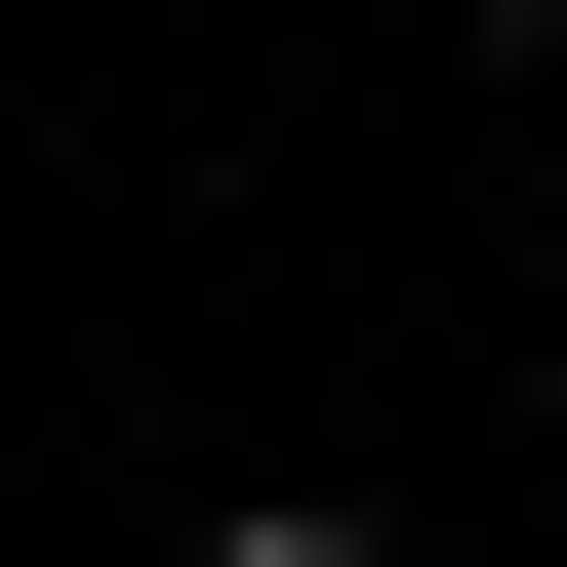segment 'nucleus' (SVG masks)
I'll return each mask as SVG.
<instances>
[{
  "label": "nucleus",
  "mask_w": 567,
  "mask_h": 567,
  "mask_svg": "<svg viewBox=\"0 0 567 567\" xmlns=\"http://www.w3.org/2000/svg\"><path fill=\"white\" fill-rule=\"evenodd\" d=\"M203 567H405V527H324V486H284V527H203Z\"/></svg>",
  "instance_id": "1"
},
{
  "label": "nucleus",
  "mask_w": 567,
  "mask_h": 567,
  "mask_svg": "<svg viewBox=\"0 0 567 567\" xmlns=\"http://www.w3.org/2000/svg\"><path fill=\"white\" fill-rule=\"evenodd\" d=\"M486 41H567V0H486Z\"/></svg>",
  "instance_id": "2"
}]
</instances>
